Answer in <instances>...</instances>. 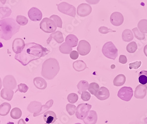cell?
<instances>
[{
	"mask_svg": "<svg viewBox=\"0 0 147 124\" xmlns=\"http://www.w3.org/2000/svg\"><path fill=\"white\" fill-rule=\"evenodd\" d=\"M119 63H121L122 64H125L127 62V59L125 55H121L119 56Z\"/></svg>",
	"mask_w": 147,
	"mask_h": 124,
	"instance_id": "obj_44",
	"label": "cell"
},
{
	"mask_svg": "<svg viewBox=\"0 0 147 124\" xmlns=\"http://www.w3.org/2000/svg\"><path fill=\"white\" fill-rule=\"evenodd\" d=\"M122 38L124 41H131L134 38L133 33L130 29H125L122 33Z\"/></svg>",
	"mask_w": 147,
	"mask_h": 124,
	"instance_id": "obj_24",
	"label": "cell"
},
{
	"mask_svg": "<svg viewBox=\"0 0 147 124\" xmlns=\"http://www.w3.org/2000/svg\"><path fill=\"white\" fill-rule=\"evenodd\" d=\"M110 20L113 25L115 26H119L123 24L124 17L121 13L115 12L111 14Z\"/></svg>",
	"mask_w": 147,
	"mask_h": 124,
	"instance_id": "obj_14",
	"label": "cell"
},
{
	"mask_svg": "<svg viewBox=\"0 0 147 124\" xmlns=\"http://www.w3.org/2000/svg\"><path fill=\"white\" fill-rule=\"evenodd\" d=\"M95 96L99 100H105L109 97V90L105 87H101Z\"/></svg>",
	"mask_w": 147,
	"mask_h": 124,
	"instance_id": "obj_16",
	"label": "cell"
},
{
	"mask_svg": "<svg viewBox=\"0 0 147 124\" xmlns=\"http://www.w3.org/2000/svg\"><path fill=\"white\" fill-rule=\"evenodd\" d=\"M0 123H1V120H0Z\"/></svg>",
	"mask_w": 147,
	"mask_h": 124,
	"instance_id": "obj_52",
	"label": "cell"
},
{
	"mask_svg": "<svg viewBox=\"0 0 147 124\" xmlns=\"http://www.w3.org/2000/svg\"><path fill=\"white\" fill-rule=\"evenodd\" d=\"M139 81L142 85H147V70H142L139 73Z\"/></svg>",
	"mask_w": 147,
	"mask_h": 124,
	"instance_id": "obj_27",
	"label": "cell"
},
{
	"mask_svg": "<svg viewBox=\"0 0 147 124\" xmlns=\"http://www.w3.org/2000/svg\"><path fill=\"white\" fill-rule=\"evenodd\" d=\"M100 87L98 83H91L89 85L88 90L90 92L91 94L93 95H95L98 91L99 90Z\"/></svg>",
	"mask_w": 147,
	"mask_h": 124,
	"instance_id": "obj_31",
	"label": "cell"
},
{
	"mask_svg": "<svg viewBox=\"0 0 147 124\" xmlns=\"http://www.w3.org/2000/svg\"><path fill=\"white\" fill-rule=\"evenodd\" d=\"M18 124H26V123L23 119H21L18 121Z\"/></svg>",
	"mask_w": 147,
	"mask_h": 124,
	"instance_id": "obj_46",
	"label": "cell"
},
{
	"mask_svg": "<svg viewBox=\"0 0 147 124\" xmlns=\"http://www.w3.org/2000/svg\"><path fill=\"white\" fill-rule=\"evenodd\" d=\"M81 98L84 101H88L90 100L91 98V95L90 93L87 91H84L82 92Z\"/></svg>",
	"mask_w": 147,
	"mask_h": 124,
	"instance_id": "obj_41",
	"label": "cell"
},
{
	"mask_svg": "<svg viewBox=\"0 0 147 124\" xmlns=\"http://www.w3.org/2000/svg\"><path fill=\"white\" fill-rule=\"evenodd\" d=\"M57 9L61 13L74 18L76 16V8L74 5L66 2H62L57 5Z\"/></svg>",
	"mask_w": 147,
	"mask_h": 124,
	"instance_id": "obj_6",
	"label": "cell"
},
{
	"mask_svg": "<svg viewBox=\"0 0 147 124\" xmlns=\"http://www.w3.org/2000/svg\"><path fill=\"white\" fill-rule=\"evenodd\" d=\"M20 26L13 18H4L0 20V38L9 40L20 30Z\"/></svg>",
	"mask_w": 147,
	"mask_h": 124,
	"instance_id": "obj_2",
	"label": "cell"
},
{
	"mask_svg": "<svg viewBox=\"0 0 147 124\" xmlns=\"http://www.w3.org/2000/svg\"><path fill=\"white\" fill-rule=\"evenodd\" d=\"M52 39H54L59 44H61L64 41V38L63 37V33L60 31H57L51 34L47 40L48 44H49V43Z\"/></svg>",
	"mask_w": 147,
	"mask_h": 124,
	"instance_id": "obj_15",
	"label": "cell"
},
{
	"mask_svg": "<svg viewBox=\"0 0 147 124\" xmlns=\"http://www.w3.org/2000/svg\"><path fill=\"white\" fill-rule=\"evenodd\" d=\"M102 52L109 59L115 60L118 55V50L112 42H107L103 46Z\"/></svg>",
	"mask_w": 147,
	"mask_h": 124,
	"instance_id": "obj_4",
	"label": "cell"
},
{
	"mask_svg": "<svg viewBox=\"0 0 147 124\" xmlns=\"http://www.w3.org/2000/svg\"><path fill=\"white\" fill-rule=\"evenodd\" d=\"M29 18L33 22H37L42 20L43 14L41 11L37 7H33L29 9L28 13Z\"/></svg>",
	"mask_w": 147,
	"mask_h": 124,
	"instance_id": "obj_11",
	"label": "cell"
},
{
	"mask_svg": "<svg viewBox=\"0 0 147 124\" xmlns=\"http://www.w3.org/2000/svg\"><path fill=\"white\" fill-rule=\"evenodd\" d=\"M16 22L20 26V25L24 26V25H26L28 24V20L25 16H21V15H18L16 16Z\"/></svg>",
	"mask_w": 147,
	"mask_h": 124,
	"instance_id": "obj_33",
	"label": "cell"
},
{
	"mask_svg": "<svg viewBox=\"0 0 147 124\" xmlns=\"http://www.w3.org/2000/svg\"><path fill=\"white\" fill-rule=\"evenodd\" d=\"M72 66L74 70L78 72L83 71L87 68L86 63L82 60H78L74 62Z\"/></svg>",
	"mask_w": 147,
	"mask_h": 124,
	"instance_id": "obj_21",
	"label": "cell"
},
{
	"mask_svg": "<svg viewBox=\"0 0 147 124\" xmlns=\"http://www.w3.org/2000/svg\"><path fill=\"white\" fill-rule=\"evenodd\" d=\"M92 7L91 5L85 3H82L79 5L77 9V14L80 17H85L88 16L91 13Z\"/></svg>",
	"mask_w": 147,
	"mask_h": 124,
	"instance_id": "obj_10",
	"label": "cell"
},
{
	"mask_svg": "<svg viewBox=\"0 0 147 124\" xmlns=\"http://www.w3.org/2000/svg\"><path fill=\"white\" fill-rule=\"evenodd\" d=\"M44 120L47 124H53L56 122L57 119L56 114L52 111H47L44 114Z\"/></svg>",
	"mask_w": 147,
	"mask_h": 124,
	"instance_id": "obj_18",
	"label": "cell"
},
{
	"mask_svg": "<svg viewBox=\"0 0 147 124\" xmlns=\"http://www.w3.org/2000/svg\"><path fill=\"white\" fill-rule=\"evenodd\" d=\"M89 83L88 81L82 80L79 81L77 85V88L78 89V94H81V92L86 91L88 89Z\"/></svg>",
	"mask_w": 147,
	"mask_h": 124,
	"instance_id": "obj_26",
	"label": "cell"
},
{
	"mask_svg": "<svg viewBox=\"0 0 147 124\" xmlns=\"http://www.w3.org/2000/svg\"><path fill=\"white\" fill-rule=\"evenodd\" d=\"M97 120V113L94 110H91L89 112L88 116L84 120H83V121L85 124H96Z\"/></svg>",
	"mask_w": 147,
	"mask_h": 124,
	"instance_id": "obj_17",
	"label": "cell"
},
{
	"mask_svg": "<svg viewBox=\"0 0 147 124\" xmlns=\"http://www.w3.org/2000/svg\"><path fill=\"white\" fill-rule=\"evenodd\" d=\"M0 2L2 3V4L5 5L6 2H7V0H0Z\"/></svg>",
	"mask_w": 147,
	"mask_h": 124,
	"instance_id": "obj_48",
	"label": "cell"
},
{
	"mask_svg": "<svg viewBox=\"0 0 147 124\" xmlns=\"http://www.w3.org/2000/svg\"><path fill=\"white\" fill-rule=\"evenodd\" d=\"M76 124H81L80 123H76Z\"/></svg>",
	"mask_w": 147,
	"mask_h": 124,
	"instance_id": "obj_51",
	"label": "cell"
},
{
	"mask_svg": "<svg viewBox=\"0 0 147 124\" xmlns=\"http://www.w3.org/2000/svg\"><path fill=\"white\" fill-rule=\"evenodd\" d=\"M25 46V42L24 40L22 38H16L13 42L12 48L13 51L16 54H20L24 50Z\"/></svg>",
	"mask_w": 147,
	"mask_h": 124,
	"instance_id": "obj_13",
	"label": "cell"
},
{
	"mask_svg": "<svg viewBox=\"0 0 147 124\" xmlns=\"http://www.w3.org/2000/svg\"><path fill=\"white\" fill-rule=\"evenodd\" d=\"M28 88L27 85L24 83H20L18 85V89L16 90V92L19 91L22 93H26L28 90Z\"/></svg>",
	"mask_w": 147,
	"mask_h": 124,
	"instance_id": "obj_40",
	"label": "cell"
},
{
	"mask_svg": "<svg viewBox=\"0 0 147 124\" xmlns=\"http://www.w3.org/2000/svg\"><path fill=\"white\" fill-rule=\"evenodd\" d=\"M133 91L132 88L130 87L124 86L120 88L118 92V96L122 100L128 101L130 100L133 96Z\"/></svg>",
	"mask_w": 147,
	"mask_h": 124,
	"instance_id": "obj_8",
	"label": "cell"
},
{
	"mask_svg": "<svg viewBox=\"0 0 147 124\" xmlns=\"http://www.w3.org/2000/svg\"><path fill=\"white\" fill-rule=\"evenodd\" d=\"M3 85L4 88L13 90L16 88L17 83L13 76L7 75L4 77Z\"/></svg>",
	"mask_w": 147,
	"mask_h": 124,
	"instance_id": "obj_12",
	"label": "cell"
},
{
	"mask_svg": "<svg viewBox=\"0 0 147 124\" xmlns=\"http://www.w3.org/2000/svg\"><path fill=\"white\" fill-rule=\"evenodd\" d=\"M11 105L8 103L5 102L0 105V115L5 116L7 115L11 110Z\"/></svg>",
	"mask_w": 147,
	"mask_h": 124,
	"instance_id": "obj_23",
	"label": "cell"
},
{
	"mask_svg": "<svg viewBox=\"0 0 147 124\" xmlns=\"http://www.w3.org/2000/svg\"><path fill=\"white\" fill-rule=\"evenodd\" d=\"M13 94L14 92L13 91V90L8 88H4L1 91V96L4 99L11 101L13 98Z\"/></svg>",
	"mask_w": 147,
	"mask_h": 124,
	"instance_id": "obj_22",
	"label": "cell"
},
{
	"mask_svg": "<svg viewBox=\"0 0 147 124\" xmlns=\"http://www.w3.org/2000/svg\"><path fill=\"white\" fill-rule=\"evenodd\" d=\"M11 10L7 7H0V16L2 18L8 17L11 14Z\"/></svg>",
	"mask_w": 147,
	"mask_h": 124,
	"instance_id": "obj_32",
	"label": "cell"
},
{
	"mask_svg": "<svg viewBox=\"0 0 147 124\" xmlns=\"http://www.w3.org/2000/svg\"><path fill=\"white\" fill-rule=\"evenodd\" d=\"M1 87H2V81H1V79L0 77V90L1 89Z\"/></svg>",
	"mask_w": 147,
	"mask_h": 124,
	"instance_id": "obj_49",
	"label": "cell"
},
{
	"mask_svg": "<svg viewBox=\"0 0 147 124\" xmlns=\"http://www.w3.org/2000/svg\"><path fill=\"white\" fill-rule=\"evenodd\" d=\"M99 33L102 34H107L109 33H115L116 31L113 30L111 29L108 28L105 26H101L99 29Z\"/></svg>",
	"mask_w": 147,
	"mask_h": 124,
	"instance_id": "obj_39",
	"label": "cell"
},
{
	"mask_svg": "<svg viewBox=\"0 0 147 124\" xmlns=\"http://www.w3.org/2000/svg\"><path fill=\"white\" fill-rule=\"evenodd\" d=\"M78 39L74 34H69L66 37L65 42L70 47H75L78 44Z\"/></svg>",
	"mask_w": 147,
	"mask_h": 124,
	"instance_id": "obj_20",
	"label": "cell"
},
{
	"mask_svg": "<svg viewBox=\"0 0 147 124\" xmlns=\"http://www.w3.org/2000/svg\"><path fill=\"white\" fill-rule=\"evenodd\" d=\"M50 18L56 24L57 26L59 28H62L63 27V22L61 18L56 14H53L50 17Z\"/></svg>",
	"mask_w": 147,
	"mask_h": 124,
	"instance_id": "obj_34",
	"label": "cell"
},
{
	"mask_svg": "<svg viewBox=\"0 0 147 124\" xmlns=\"http://www.w3.org/2000/svg\"><path fill=\"white\" fill-rule=\"evenodd\" d=\"M126 50L128 52L130 53H133L135 52L137 50V45L135 42H131L129 43L126 46Z\"/></svg>",
	"mask_w": 147,
	"mask_h": 124,
	"instance_id": "obj_35",
	"label": "cell"
},
{
	"mask_svg": "<svg viewBox=\"0 0 147 124\" xmlns=\"http://www.w3.org/2000/svg\"><path fill=\"white\" fill-rule=\"evenodd\" d=\"M78 57H79V53L76 51H72L70 53V58L71 59L76 60L78 59Z\"/></svg>",
	"mask_w": 147,
	"mask_h": 124,
	"instance_id": "obj_43",
	"label": "cell"
},
{
	"mask_svg": "<svg viewBox=\"0 0 147 124\" xmlns=\"http://www.w3.org/2000/svg\"><path fill=\"white\" fill-rule=\"evenodd\" d=\"M7 124H14V123L13 122H9Z\"/></svg>",
	"mask_w": 147,
	"mask_h": 124,
	"instance_id": "obj_50",
	"label": "cell"
},
{
	"mask_svg": "<svg viewBox=\"0 0 147 124\" xmlns=\"http://www.w3.org/2000/svg\"><path fill=\"white\" fill-rule=\"evenodd\" d=\"M78 52L81 56H86L91 51V46L90 43L85 40H81L79 41L77 48Z\"/></svg>",
	"mask_w": 147,
	"mask_h": 124,
	"instance_id": "obj_9",
	"label": "cell"
},
{
	"mask_svg": "<svg viewBox=\"0 0 147 124\" xmlns=\"http://www.w3.org/2000/svg\"><path fill=\"white\" fill-rule=\"evenodd\" d=\"M40 27L42 30L45 33H52L56 31L57 26L52 20L48 18H45L40 22Z\"/></svg>",
	"mask_w": 147,
	"mask_h": 124,
	"instance_id": "obj_5",
	"label": "cell"
},
{
	"mask_svg": "<svg viewBox=\"0 0 147 124\" xmlns=\"http://www.w3.org/2000/svg\"><path fill=\"white\" fill-rule=\"evenodd\" d=\"M141 62L136 61L134 63H130L129 65V68L131 69H137L141 66Z\"/></svg>",
	"mask_w": 147,
	"mask_h": 124,
	"instance_id": "obj_42",
	"label": "cell"
},
{
	"mask_svg": "<svg viewBox=\"0 0 147 124\" xmlns=\"http://www.w3.org/2000/svg\"><path fill=\"white\" fill-rule=\"evenodd\" d=\"M22 111L20 108H13L11 112V116L13 119H18L22 117Z\"/></svg>",
	"mask_w": 147,
	"mask_h": 124,
	"instance_id": "obj_29",
	"label": "cell"
},
{
	"mask_svg": "<svg viewBox=\"0 0 147 124\" xmlns=\"http://www.w3.org/2000/svg\"><path fill=\"white\" fill-rule=\"evenodd\" d=\"M59 50L60 52L63 54H69L71 52L72 49L69 45H67V43L64 42L60 45Z\"/></svg>",
	"mask_w": 147,
	"mask_h": 124,
	"instance_id": "obj_28",
	"label": "cell"
},
{
	"mask_svg": "<svg viewBox=\"0 0 147 124\" xmlns=\"http://www.w3.org/2000/svg\"><path fill=\"white\" fill-rule=\"evenodd\" d=\"M125 81L126 77L125 76L122 74H120L115 77L113 80V85L115 86H121L124 84Z\"/></svg>",
	"mask_w": 147,
	"mask_h": 124,
	"instance_id": "obj_25",
	"label": "cell"
},
{
	"mask_svg": "<svg viewBox=\"0 0 147 124\" xmlns=\"http://www.w3.org/2000/svg\"><path fill=\"white\" fill-rule=\"evenodd\" d=\"M60 70L59 63L55 58H49L44 61L42 65L41 75L43 77L51 80L55 77Z\"/></svg>",
	"mask_w": 147,
	"mask_h": 124,
	"instance_id": "obj_3",
	"label": "cell"
},
{
	"mask_svg": "<svg viewBox=\"0 0 147 124\" xmlns=\"http://www.w3.org/2000/svg\"><path fill=\"white\" fill-rule=\"evenodd\" d=\"M66 110L69 114V115L72 116L76 112V107L74 105L67 104L66 106Z\"/></svg>",
	"mask_w": 147,
	"mask_h": 124,
	"instance_id": "obj_37",
	"label": "cell"
},
{
	"mask_svg": "<svg viewBox=\"0 0 147 124\" xmlns=\"http://www.w3.org/2000/svg\"><path fill=\"white\" fill-rule=\"evenodd\" d=\"M86 2L90 5H96L98 4L100 0H85Z\"/></svg>",
	"mask_w": 147,
	"mask_h": 124,
	"instance_id": "obj_45",
	"label": "cell"
},
{
	"mask_svg": "<svg viewBox=\"0 0 147 124\" xmlns=\"http://www.w3.org/2000/svg\"><path fill=\"white\" fill-rule=\"evenodd\" d=\"M138 27L141 33H147V20H141L138 23Z\"/></svg>",
	"mask_w": 147,
	"mask_h": 124,
	"instance_id": "obj_30",
	"label": "cell"
},
{
	"mask_svg": "<svg viewBox=\"0 0 147 124\" xmlns=\"http://www.w3.org/2000/svg\"><path fill=\"white\" fill-rule=\"evenodd\" d=\"M50 52L48 49L34 42L25 44L22 52L15 55V59L25 66L35 60L47 55Z\"/></svg>",
	"mask_w": 147,
	"mask_h": 124,
	"instance_id": "obj_1",
	"label": "cell"
},
{
	"mask_svg": "<svg viewBox=\"0 0 147 124\" xmlns=\"http://www.w3.org/2000/svg\"><path fill=\"white\" fill-rule=\"evenodd\" d=\"M92 108L91 105L82 103L78 105L76 108V117L80 120H84L88 116L89 112Z\"/></svg>",
	"mask_w": 147,
	"mask_h": 124,
	"instance_id": "obj_7",
	"label": "cell"
},
{
	"mask_svg": "<svg viewBox=\"0 0 147 124\" xmlns=\"http://www.w3.org/2000/svg\"><path fill=\"white\" fill-rule=\"evenodd\" d=\"M144 52L146 56L147 57V45H146L144 49Z\"/></svg>",
	"mask_w": 147,
	"mask_h": 124,
	"instance_id": "obj_47",
	"label": "cell"
},
{
	"mask_svg": "<svg viewBox=\"0 0 147 124\" xmlns=\"http://www.w3.org/2000/svg\"></svg>",
	"mask_w": 147,
	"mask_h": 124,
	"instance_id": "obj_53",
	"label": "cell"
},
{
	"mask_svg": "<svg viewBox=\"0 0 147 124\" xmlns=\"http://www.w3.org/2000/svg\"><path fill=\"white\" fill-rule=\"evenodd\" d=\"M78 99V96L77 94L72 93L68 95L67 96V100L69 102L74 104L77 102Z\"/></svg>",
	"mask_w": 147,
	"mask_h": 124,
	"instance_id": "obj_38",
	"label": "cell"
},
{
	"mask_svg": "<svg viewBox=\"0 0 147 124\" xmlns=\"http://www.w3.org/2000/svg\"><path fill=\"white\" fill-rule=\"evenodd\" d=\"M34 85L39 89H45L47 86V83L42 77H36L33 79Z\"/></svg>",
	"mask_w": 147,
	"mask_h": 124,
	"instance_id": "obj_19",
	"label": "cell"
},
{
	"mask_svg": "<svg viewBox=\"0 0 147 124\" xmlns=\"http://www.w3.org/2000/svg\"><path fill=\"white\" fill-rule=\"evenodd\" d=\"M133 33H134L135 37L139 40H143L145 39V35L143 33L140 32L137 28H134L132 29Z\"/></svg>",
	"mask_w": 147,
	"mask_h": 124,
	"instance_id": "obj_36",
	"label": "cell"
}]
</instances>
